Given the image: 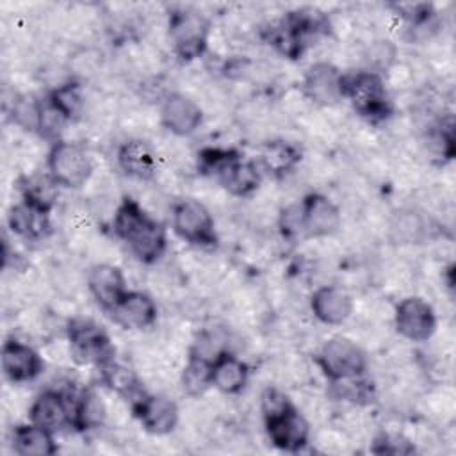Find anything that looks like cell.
I'll use <instances>...</instances> for the list:
<instances>
[{
  "label": "cell",
  "instance_id": "6da1fadb",
  "mask_svg": "<svg viewBox=\"0 0 456 456\" xmlns=\"http://www.w3.org/2000/svg\"><path fill=\"white\" fill-rule=\"evenodd\" d=\"M114 235L142 264L157 262L167 246L164 226L134 198H123L112 216Z\"/></svg>",
  "mask_w": 456,
  "mask_h": 456
},
{
  "label": "cell",
  "instance_id": "7a4b0ae2",
  "mask_svg": "<svg viewBox=\"0 0 456 456\" xmlns=\"http://www.w3.org/2000/svg\"><path fill=\"white\" fill-rule=\"evenodd\" d=\"M260 411L265 433L274 447L296 452L308 444L310 424L281 390L267 387L260 395Z\"/></svg>",
  "mask_w": 456,
  "mask_h": 456
},
{
  "label": "cell",
  "instance_id": "3957f363",
  "mask_svg": "<svg viewBox=\"0 0 456 456\" xmlns=\"http://www.w3.org/2000/svg\"><path fill=\"white\" fill-rule=\"evenodd\" d=\"M200 171L212 176L228 194L249 196L260 185L258 166L232 148H205L198 153Z\"/></svg>",
  "mask_w": 456,
  "mask_h": 456
},
{
  "label": "cell",
  "instance_id": "277c9868",
  "mask_svg": "<svg viewBox=\"0 0 456 456\" xmlns=\"http://www.w3.org/2000/svg\"><path fill=\"white\" fill-rule=\"evenodd\" d=\"M342 98H347L353 109L369 121L387 119L392 112L387 84L374 71L342 73Z\"/></svg>",
  "mask_w": 456,
  "mask_h": 456
},
{
  "label": "cell",
  "instance_id": "5b68a950",
  "mask_svg": "<svg viewBox=\"0 0 456 456\" xmlns=\"http://www.w3.org/2000/svg\"><path fill=\"white\" fill-rule=\"evenodd\" d=\"M315 363L331 383H338L363 376L367 370V354L353 338L335 335L321 346Z\"/></svg>",
  "mask_w": 456,
  "mask_h": 456
},
{
  "label": "cell",
  "instance_id": "8992f818",
  "mask_svg": "<svg viewBox=\"0 0 456 456\" xmlns=\"http://www.w3.org/2000/svg\"><path fill=\"white\" fill-rule=\"evenodd\" d=\"M66 342L69 358L78 365H96L114 358V347L102 326L91 319L75 317L68 322Z\"/></svg>",
  "mask_w": 456,
  "mask_h": 456
},
{
  "label": "cell",
  "instance_id": "52a82bcc",
  "mask_svg": "<svg viewBox=\"0 0 456 456\" xmlns=\"http://www.w3.org/2000/svg\"><path fill=\"white\" fill-rule=\"evenodd\" d=\"M48 175L57 185L66 189H78L93 176V160L86 148L71 141H57L46 157Z\"/></svg>",
  "mask_w": 456,
  "mask_h": 456
},
{
  "label": "cell",
  "instance_id": "ba28073f",
  "mask_svg": "<svg viewBox=\"0 0 456 456\" xmlns=\"http://www.w3.org/2000/svg\"><path fill=\"white\" fill-rule=\"evenodd\" d=\"M173 232L185 242L200 248H210L217 242L216 221L210 210L194 198H185L171 207Z\"/></svg>",
  "mask_w": 456,
  "mask_h": 456
},
{
  "label": "cell",
  "instance_id": "9c48e42d",
  "mask_svg": "<svg viewBox=\"0 0 456 456\" xmlns=\"http://www.w3.org/2000/svg\"><path fill=\"white\" fill-rule=\"evenodd\" d=\"M436 314L420 296H406L394 308V326L410 342H426L436 331Z\"/></svg>",
  "mask_w": 456,
  "mask_h": 456
},
{
  "label": "cell",
  "instance_id": "30bf717a",
  "mask_svg": "<svg viewBox=\"0 0 456 456\" xmlns=\"http://www.w3.org/2000/svg\"><path fill=\"white\" fill-rule=\"evenodd\" d=\"M208 21L198 12H178L171 16L169 37L175 52L183 61L200 57L208 45Z\"/></svg>",
  "mask_w": 456,
  "mask_h": 456
},
{
  "label": "cell",
  "instance_id": "8fae6325",
  "mask_svg": "<svg viewBox=\"0 0 456 456\" xmlns=\"http://www.w3.org/2000/svg\"><path fill=\"white\" fill-rule=\"evenodd\" d=\"M130 410L142 429L157 436L171 433L180 420V410L176 403L159 394H144L130 404Z\"/></svg>",
  "mask_w": 456,
  "mask_h": 456
},
{
  "label": "cell",
  "instance_id": "7c38bea8",
  "mask_svg": "<svg viewBox=\"0 0 456 456\" xmlns=\"http://www.w3.org/2000/svg\"><path fill=\"white\" fill-rule=\"evenodd\" d=\"M305 237L324 239L333 235L342 224L340 208L321 192H308L299 200Z\"/></svg>",
  "mask_w": 456,
  "mask_h": 456
},
{
  "label": "cell",
  "instance_id": "4fadbf2b",
  "mask_svg": "<svg viewBox=\"0 0 456 456\" xmlns=\"http://www.w3.org/2000/svg\"><path fill=\"white\" fill-rule=\"evenodd\" d=\"M160 125L176 137L194 134L203 123V109L183 93H169L159 110Z\"/></svg>",
  "mask_w": 456,
  "mask_h": 456
},
{
  "label": "cell",
  "instance_id": "5bb4252c",
  "mask_svg": "<svg viewBox=\"0 0 456 456\" xmlns=\"http://www.w3.org/2000/svg\"><path fill=\"white\" fill-rule=\"evenodd\" d=\"M301 93L321 107H331L342 100V73L331 62H315L303 77Z\"/></svg>",
  "mask_w": 456,
  "mask_h": 456
},
{
  "label": "cell",
  "instance_id": "9a60e30c",
  "mask_svg": "<svg viewBox=\"0 0 456 456\" xmlns=\"http://www.w3.org/2000/svg\"><path fill=\"white\" fill-rule=\"evenodd\" d=\"M0 365L4 376L11 383H27L43 372L41 354L28 344L9 338L2 346Z\"/></svg>",
  "mask_w": 456,
  "mask_h": 456
},
{
  "label": "cell",
  "instance_id": "2e32d148",
  "mask_svg": "<svg viewBox=\"0 0 456 456\" xmlns=\"http://www.w3.org/2000/svg\"><path fill=\"white\" fill-rule=\"evenodd\" d=\"M73 408L64 392L48 388L41 392L28 408V422L37 424L52 433L71 426Z\"/></svg>",
  "mask_w": 456,
  "mask_h": 456
},
{
  "label": "cell",
  "instance_id": "e0dca14e",
  "mask_svg": "<svg viewBox=\"0 0 456 456\" xmlns=\"http://www.w3.org/2000/svg\"><path fill=\"white\" fill-rule=\"evenodd\" d=\"M86 283L93 299L105 312H110L121 296L128 290L123 271L109 262L94 264L87 273Z\"/></svg>",
  "mask_w": 456,
  "mask_h": 456
},
{
  "label": "cell",
  "instance_id": "ac0fdd59",
  "mask_svg": "<svg viewBox=\"0 0 456 456\" xmlns=\"http://www.w3.org/2000/svg\"><path fill=\"white\" fill-rule=\"evenodd\" d=\"M310 308L314 317L322 324L340 326L351 317L354 301L346 289L337 285H322L314 290Z\"/></svg>",
  "mask_w": 456,
  "mask_h": 456
},
{
  "label": "cell",
  "instance_id": "d6986e66",
  "mask_svg": "<svg viewBox=\"0 0 456 456\" xmlns=\"http://www.w3.org/2000/svg\"><path fill=\"white\" fill-rule=\"evenodd\" d=\"M109 314L126 330H146L157 321V305L142 290H126Z\"/></svg>",
  "mask_w": 456,
  "mask_h": 456
},
{
  "label": "cell",
  "instance_id": "ffe728a7",
  "mask_svg": "<svg viewBox=\"0 0 456 456\" xmlns=\"http://www.w3.org/2000/svg\"><path fill=\"white\" fill-rule=\"evenodd\" d=\"M119 167L135 180L148 182L157 176L159 157L153 146L142 139H128L118 150Z\"/></svg>",
  "mask_w": 456,
  "mask_h": 456
},
{
  "label": "cell",
  "instance_id": "44dd1931",
  "mask_svg": "<svg viewBox=\"0 0 456 456\" xmlns=\"http://www.w3.org/2000/svg\"><path fill=\"white\" fill-rule=\"evenodd\" d=\"M7 223L16 235L28 240L45 239L50 233V212L25 200L11 208Z\"/></svg>",
  "mask_w": 456,
  "mask_h": 456
},
{
  "label": "cell",
  "instance_id": "7402d4cb",
  "mask_svg": "<svg viewBox=\"0 0 456 456\" xmlns=\"http://www.w3.org/2000/svg\"><path fill=\"white\" fill-rule=\"evenodd\" d=\"M248 378H249L248 365L232 351L223 353L212 363V387L224 395L240 394L248 385Z\"/></svg>",
  "mask_w": 456,
  "mask_h": 456
},
{
  "label": "cell",
  "instance_id": "603a6c76",
  "mask_svg": "<svg viewBox=\"0 0 456 456\" xmlns=\"http://www.w3.org/2000/svg\"><path fill=\"white\" fill-rule=\"evenodd\" d=\"M98 369H100V378L103 385L112 392H116L119 397L128 399L130 404L146 394L139 374L128 365L110 358L109 362L102 363Z\"/></svg>",
  "mask_w": 456,
  "mask_h": 456
},
{
  "label": "cell",
  "instance_id": "cb8c5ba5",
  "mask_svg": "<svg viewBox=\"0 0 456 456\" xmlns=\"http://www.w3.org/2000/svg\"><path fill=\"white\" fill-rule=\"evenodd\" d=\"M11 445L18 456H50L57 452L53 433L32 422L14 428Z\"/></svg>",
  "mask_w": 456,
  "mask_h": 456
},
{
  "label": "cell",
  "instance_id": "d4e9b609",
  "mask_svg": "<svg viewBox=\"0 0 456 456\" xmlns=\"http://www.w3.org/2000/svg\"><path fill=\"white\" fill-rule=\"evenodd\" d=\"M107 415L109 408L103 395L94 387H89L82 390L73 404L71 426L78 431H94L105 424Z\"/></svg>",
  "mask_w": 456,
  "mask_h": 456
},
{
  "label": "cell",
  "instance_id": "484cf974",
  "mask_svg": "<svg viewBox=\"0 0 456 456\" xmlns=\"http://www.w3.org/2000/svg\"><path fill=\"white\" fill-rule=\"evenodd\" d=\"M387 230L399 244H420L429 233V223L420 210L408 207L390 216Z\"/></svg>",
  "mask_w": 456,
  "mask_h": 456
},
{
  "label": "cell",
  "instance_id": "4316f807",
  "mask_svg": "<svg viewBox=\"0 0 456 456\" xmlns=\"http://www.w3.org/2000/svg\"><path fill=\"white\" fill-rule=\"evenodd\" d=\"M299 160H301L299 148L283 139L267 141L260 148L262 167L274 176L287 175L299 164Z\"/></svg>",
  "mask_w": 456,
  "mask_h": 456
},
{
  "label": "cell",
  "instance_id": "83f0119b",
  "mask_svg": "<svg viewBox=\"0 0 456 456\" xmlns=\"http://www.w3.org/2000/svg\"><path fill=\"white\" fill-rule=\"evenodd\" d=\"M46 98L68 121L77 119L86 107V96L77 80L57 86L48 93Z\"/></svg>",
  "mask_w": 456,
  "mask_h": 456
},
{
  "label": "cell",
  "instance_id": "f1b7e54d",
  "mask_svg": "<svg viewBox=\"0 0 456 456\" xmlns=\"http://www.w3.org/2000/svg\"><path fill=\"white\" fill-rule=\"evenodd\" d=\"M182 387L192 395H203L212 387V363L189 354L182 370Z\"/></svg>",
  "mask_w": 456,
  "mask_h": 456
},
{
  "label": "cell",
  "instance_id": "f546056e",
  "mask_svg": "<svg viewBox=\"0 0 456 456\" xmlns=\"http://www.w3.org/2000/svg\"><path fill=\"white\" fill-rule=\"evenodd\" d=\"M57 183L55 180L48 175H34L30 178H27L25 185H23V200L30 201L32 205L45 208L48 212H52L53 203L57 200Z\"/></svg>",
  "mask_w": 456,
  "mask_h": 456
},
{
  "label": "cell",
  "instance_id": "4dcf8cb0",
  "mask_svg": "<svg viewBox=\"0 0 456 456\" xmlns=\"http://www.w3.org/2000/svg\"><path fill=\"white\" fill-rule=\"evenodd\" d=\"M226 351H230L228 338L223 333H219V331L205 330V331L198 333L196 340L191 346L189 354L214 363Z\"/></svg>",
  "mask_w": 456,
  "mask_h": 456
},
{
  "label": "cell",
  "instance_id": "1f68e13d",
  "mask_svg": "<svg viewBox=\"0 0 456 456\" xmlns=\"http://www.w3.org/2000/svg\"><path fill=\"white\" fill-rule=\"evenodd\" d=\"M12 119L18 126L28 132H39L41 125V100L21 94L12 103Z\"/></svg>",
  "mask_w": 456,
  "mask_h": 456
},
{
  "label": "cell",
  "instance_id": "d6a6232c",
  "mask_svg": "<svg viewBox=\"0 0 456 456\" xmlns=\"http://www.w3.org/2000/svg\"><path fill=\"white\" fill-rule=\"evenodd\" d=\"M103 55L93 46H84L69 57V71L78 78H91L100 73Z\"/></svg>",
  "mask_w": 456,
  "mask_h": 456
},
{
  "label": "cell",
  "instance_id": "836d02e7",
  "mask_svg": "<svg viewBox=\"0 0 456 456\" xmlns=\"http://www.w3.org/2000/svg\"><path fill=\"white\" fill-rule=\"evenodd\" d=\"M278 226L283 233V237L294 240L305 237V228H303V216H301V205L299 201L287 205L280 216H278Z\"/></svg>",
  "mask_w": 456,
  "mask_h": 456
},
{
  "label": "cell",
  "instance_id": "e575fe53",
  "mask_svg": "<svg viewBox=\"0 0 456 456\" xmlns=\"http://www.w3.org/2000/svg\"><path fill=\"white\" fill-rule=\"evenodd\" d=\"M395 48L390 41H374L367 50V62L374 73H385L395 62Z\"/></svg>",
  "mask_w": 456,
  "mask_h": 456
},
{
  "label": "cell",
  "instance_id": "d590c367",
  "mask_svg": "<svg viewBox=\"0 0 456 456\" xmlns=\"http://www.w3.org/2000/svg\"><path fill=\"white\" fill-rule=\"evenodd\" d=\"M426 150L429 153H433L435 157H442V159H451L454 153V139L452 134L440 128V130H433L426 135Z\"/></svg>",
  "mask_w": 456,
  "mask_h": 456
}]
</instances>
